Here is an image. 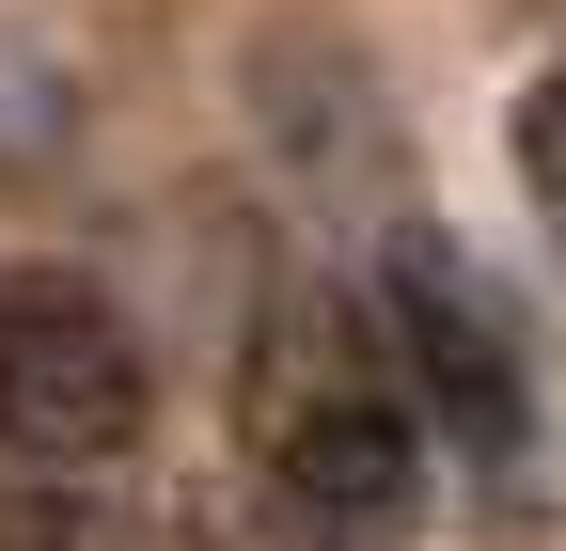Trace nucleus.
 Returning <instances> with one entry per match:
<instances>
[{"label": "nucleus", "mask_w": 566, "mask_h": 551, "mask_svg": "<svg viewBox=\"0 0 566 551\" xmlns=\"http://www.w3.org/2000/svg\"><path fill=\"white\" fill-rule=\"evenodd\" d=\"M237 441L283 505H300L331 551H394L424 520V409L394 378V331L346 300V284H283L252 315V363H237Z\"/></svg>", "instance_id": "f257e3e1"}, {"label": "nucleus", "mask_w": 566, "mask_h": 551, "mask_svg": "<svg viewBox=\"0 0 566 551\" xmlns=\"http://www.w3.org/2000/svg\"><path fill=\"white\" fill-rule=\"evenodd\" d=\"M520 189H535V221H551V252H566V63L520 95Z\"/></svg>", "instance_id": "39448f33"}, {"label": "nucleus", "mask_w": 566, "mask_h": 551, "mask_svg": "<svg viewBox=\"0 0 566 551\" xmlns=\"http://www.w3.org/2000/svg\"><path fill=\"white\" fill-rule=\"evenodd\" d=\"M158 426V363L111 284L80 268H0V472L17 489H95Z\"/></svg>", "instance_id": "f03ea898"}, {"label": "nucleus", "mask_w": 566, "mask_h": 551, "mask_svg": "<svg viewBox=\"0 0 566 551\" xmlns=\"http://www.w3.org/2000/svg\"><path fill=\"white\" fill-rule=\"evenodd\" d=\"M378 315H394L409 409H424L472 472H520V457H535V363H520V315L488 300V268H472L457 237H394V252H378Z\"/></svg>", "instance_id": "7ed1b4c3"}, {"label": "nucleus", "mask_w": 566, "mask_h": 551, "mask_svg": "<svg viewBox=\"0 0 566 551\" xmlns=\"http://www.w3.org/2000/svg\"><path fill=\"white\" fill-rule=\"evenodd\" d=\"M0 551H189V536L126 520L111 489H0Z\"/></svg>", "instance_id": "20e7f679"}]
</instances>
